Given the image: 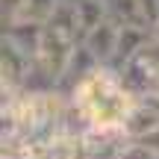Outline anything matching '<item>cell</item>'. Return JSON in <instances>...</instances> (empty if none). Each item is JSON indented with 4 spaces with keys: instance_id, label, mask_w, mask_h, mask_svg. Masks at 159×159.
<instances>
[{
    "instance_id": "cell-1",
    "label": "cell",
    "mask_w": 159,
    "mask_h": 159,
    "mask_svg": "<svg viewBox=\"0 0 159 159\" xmlns=\"http://www.w3.org/2000/svg\"><path fill=\"white\" fill-rule=\"evenodd\" d=\"M71 100L85 115L89 127H106V130H124V118L136 103V94L124 85L118 68L97 65L85 74L71 91Z\"/></svg>"
},
{
    "instance_id": "cell-2",
    "label": "cell",
    "mask_w": 159,
    "mask_h": 159,
    "mask_svg": "<svg viewBox=\"0 0 159 159\" xmlns=\"http://www.w3.org/2000/svg\"><path fill=\"white\" fill-rule=\"evenodd\" d=\"M77 41L80 39H71V35H65V33H59V30H53V27L44 24V35H41L35 62L44 65L56 80H62L65 71H68V62H71V53H74Z\"/></svg>"
},
{
    "instance_id": "cell-3",
    "label": "cell",
    "mask_w": 159,
    "mask_h": 159,
    "mask_svg": "<svg viewBox=\"0 0 159 159\" xmlns=\"http://www.w3.org/2000/svg\"><path fill=\"white\" fill-rule=\"evenodd\" d=\"M44 35V21H33V18H15V21H3V39L12 41L15 47H21L24 53L35 59Z\"/></svg>"
},
{
    "instance_id": "cell-4",
    "label": "cell",
    "mask_w": 159,
    "mask_h": 159,
    "mask_svg": "<svg viewBox=\"0 0 159 159\" xmlns=\"http://www.w3.org/2000/svg\"><path fill=\"white\" fill-rule=\"evenodd\" d=\"M30 65H33V56L24 53L21 47H15L12 41L3 39V47H0V85H12V89H21L24 77H27Z\"/></svg>"
},
{
    "instance_id": "cell-5",
    "label": "cell",
    "mask_w": 159,
    "mask_h": 159,
    "mask_svg": "<svg viewBox=\"0 0 159 159\" xmlns=\"http://www.w3.org/2000/svg\"><path fill=\"white\" fill-rule=\"evenodd\" d=\"M118 35H121V21H115V18L109 15L106 21H100L83 41L89 44V50L94 53L100 62L109 65V62H112V56H115V50H118Z\"/></svg>"
},
{
    "instance_id": "cell-6",
    "label": "cell",
    "mask_w": 159,
    "mask_h": 159,
    "mask_svg": "<svg viewBox=\"0 0 159 159\" xmlns=\"http://www.w3.org/2000/svg\"><path fill=\"white\" fill-rule=\"evenodd\" d=\"M153 39L150 35V27H139V24H121V35H118V50L112 56V68H121L130 56H136L148 41Z\"/></svg>"
},
{
    "instance_id": "cell-7",
    "label": "cell",
    "mask_w": 159,
    "mask_h": 159,
    "mask_svg": "<svg viewBox=\"0 0 159 159\" xmlns=\"http://www.w3.org/2000/svg\"><path fill=\"white\" fill-rule=\"evenodd\" d=\"M74 6H77V18H80V41H83L100 21L109 18V9H106L103 0H74Z\"/></svg>"
},
{
    "instance_id": "cell-8",
    "label": "cell",
    "mask_w": 159,
    "mask_h": 159,
    "mask_svg": "<svg viewBox=\"0 0 159 159\" xmlns=\"http://www.w3.org/2000/svg\"><path fill=\"white\" fill-rule=\"evenodd\" d=\"M103 3H106L109 15H112L115 21L148 27V21H144V15H142V3H139V0H103Z\"/></svg>"
},
{
    "instance_id": "cell-9",
    "label": "cell",
    "mask_w": 159,
    "mask_h": 159,
    "mask_svg": "<svg viewBox=\"0 0 159 159\" xmlns=\"http://www.w3.org/2000/svg\"><path fill=\"white\" fill-rule=\"evenodd\" d=\"M59 0H27L24 3V12L21 18H33V21H47L50 18V12L56 9Z\"/></svg>"
},
{
    "instance_id": "cell-10",
    "label": "cell",
    "mask_w": 159,
    "mask_h": 159,
    "mask_svg": "<svg viewBox=\"0 0 159 159\" xmlns=\"http://www.w3.org/2000/svg\"><path fill=\"white\" fill-rule=\"evenodd\" d=\"M118 159H159V153H153L148 144H142V142H136V139H133V142L118 153Z\"/></svg>"
},
{
    "instance_id": "cell-11",
    "label": "cell",
    "mask_w": 159,
    "mask_h": 159,
    "mask_svg": "<svg viewBox=\"0 0 159 159\" xmlns=\"http://www.w3.org/2000/svg\"><path fill=\"white\" fill-rule=\"evenodd\" d=\"M139 3H142V15L148 21V27H153L159 21V0H139Z\"/></svg>"
},
{
    "instance_id": "cell-12",
    "label": "cell",
    "mask_w": 159,
    "mask_h": 159,
    "mask_svg": "<svg viewBox=\"0 0 159 159\" xmlns=\"http://www.w3.org/2000/svg\"><path fill=\"white\" fill-rule=\"evenodd\" d=\"M136 142H142V144H148V148L153 150V153H159V127H156L153 133H148V136H144V139H136Z\"/></svg>"
},
{
    "instance_id": "cell-13",
    "label": "cell",
    "mask_w": 159,
    "mask_h": 159,
    "mask_svg": "<svg viewBox=\"0 0 159 159\" xmlns=\"http://www.w3.org/2000/svg\"><path fill=\"white\" fill-rule=\"evenodd\" d=\"M150 35H153V39H159V21L153 24V27H150Z\"/></svg>"
}]
</instances>
